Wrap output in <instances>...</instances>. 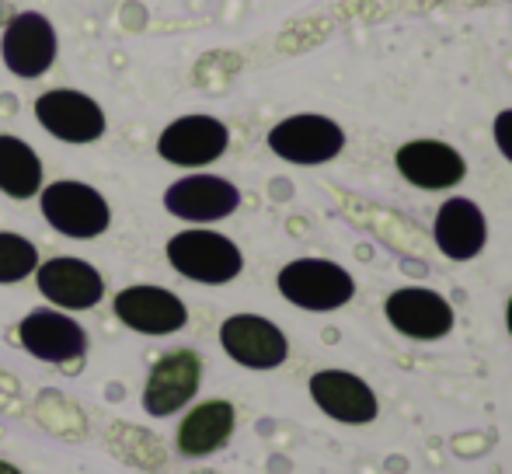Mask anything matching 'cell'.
I'll return each instance as SVG.
<instances>
[{"label":"cell","instance_id":"obj_5","mask_svg":"<svg viewBox=\"0 0 512 474\" xmlns=\"http://www.w3.org/2000/svg\"><path fill=\"white\" fill-rule=\"evenodd\" d=\"M35 119L49 136H56L60 143H74V147L102 140L108 129L102 105L74 88H53L35 98Z\"/></svg>","mask_w":512,"mask_h":474},{"label":"cell","instance_id":"obj_11","mask_svg":"<svg viewBox=\"0 0 512 474\" xmlns=\"http://www.w3.org/2000/svg\"><path fill=\"white\" fill-rule=\"evenodd\" d=\"M384 314L394 332L415 342L446 339L453 332V321H457L450 300L436 290H425V286H401V290H394L384 304Z\"/></svg>","mask_w":512,"mask_h":474},{"label":"cell","instance_id":"obj_15","mask_svg":"<svg viewBox=\"0 0 512 474\" xmlns=\"http://www.w3.org/2000/svg\"><path fill=\"white\" fill-rule=\"evenodd\" d=\"M310 398L328 419L342 426H366L380 412L373 387L349 370H317L310 377Z\"/></svg>","mask_w":512,"mask_h":474},{"label":"cell","instance_id":"obj_4","mask_svg":"<svg viewBox=\"0 0 512 474\" xmlns=\"http://www.w3.org/2000/svg\"><path fill=\"white\" fill-rule=\"evenodd\" d=\"M269 150L290 164L314 168V164H328L342 154L345 129L328 116L300 112V116H290L269 129Z\"/></svg>","mask_w":512,"mask_h":474},{"label":"cell","instance_id":"obj_6","mask_svg":"<svg viewBox=\"0 0 512 474\" xmlns=\"http://www.w3.org/2000/svg\"><path fill=\"white\" fill-rule=\"evenodd\" d=\"M112 311L129 332L140 335H175L189 325V307L178 293L164 290V286H150V283H136L126 290L115 293Z\"/></svg>","mask_w":512,"mask_h":474},{"label":"cell","instance_id":"obj_17","mask_svg":"<svg viewBox=\"0 0 512 474\" xmlns=\"http://www.w3.org/2000/svg\"><path fill=\"white\" fill-rule=\"evenodd\" d=\"M432 237H436V248L443 251L450 262H471L488 244V220L474 199L453 196L439 206L436 224H432Z\"/></svg>","mask_w":512,"mask_h":474},{"label":"cell","instance_id":"obj_16","mask_svg":"<svg viewBox=\"0 0 512 474\" xmlns=\"http://www.w3.org/2000/svg\"><path fill=\"white\" fill-rule=\"evenodd\" d=\"M401 178L415 189L425 192H439V189H453V185L464 182L467 175V161L457 147L443 140H408L398 147L394 154Z\"/></svg>","mask_w":512,"mask_h":474},{"label":"cell","instance_id":"obj_8","mask_svg":"<svg viewBox=\"0 0 512 474\" xmlns=\"http://www.w3.org/2000/svg\"><path fill=\"white\" fill-rule=\"evenodd\" d=\"M220 346L244 370H276L290 356L283 328L262 314H230L220 325Z\"/></svg>","mask_w":512,"mask_h":474},{"label":"cell","instance_id":"obj_18","mask_svg":"<svg viewBox=\"0 0 512 474\" xmlns=\"http://www.w3.org/2000/svg\"><path fill=\"white\" fill-rule=\"evenodd\" d=\"M234 426H237V412L230 401H220V398L203 401V405H196L182 419L178 436H175V447L182 457L199 461V457H209V454H216V450L227 447L230 436H234Z\"/></svg>","mask_w":512,"mask_h":474},{"label":"cell","instance_id":"obj_9","mask_svg":"<svg viewBox=\"0 0 512 474\" xmlns=\"http://www.w3.org/2000/svg\"><path fill=\"white\" fill-rule=\"evenodd\" d=\"M0 60L21 81H35V77L49 74L56 63V28L46 14L39 11H21L7 21L4 42H0Z\"/></svg>","mask_w":512,"mask_h":474},{"label":"cell","instance_id":"obj_13","mask_svg":"<svg viewBox=\"0 0 512 474\" xmlns=\"http://www.w3.org/2000/svg\"><path fill=\"white\" fill-rule=\"evenodd\" d=\"M35 286H39V293L56 311H91L105 297L102 272L91 262H84V258H70V255L39 262Z\"/></svg>","mask_w":512,"mask_h":474},{"label":"cell","instance_id":"obj_14","mask_svg":"<svg viewBox=\"0 0 512 474\" xmlns=\"http://www.w3.org/2000/svg\"><path fill=\"white\" fill-rule=\"evenodd\" d=\"M18 342L28 356L42 363H77L88 353V332L70 314L53 311V307L25 314L18 325Z\"/></svg>","mask_w":512,"mask_h":474},{"label":"cell","instance_id":"obj_12","mask_svg":"<svg viewBox=\"0 0 512 474\" xmlns=\"http://www.w3.org/2000/svg\"><path fill=\"white\" fill-rule=\"evenodd\" d=\"M241 206V189L220 175H185L168 185L164 210L185 224H216Z\"/></svg>","mask_w":512,"mask_h":474},{"label":"cell","instance_id":"obj_19","mask_svg":"<svg viewBox=\"0 0 512 474\" xmlns=\"http://www.w3.org/2000/svg\"><path fill=\"white\" fill-rule=\"evenodd\" d=\"M0 192L7 199H32L42 192V161L21 136L0 133Z\"/></svg>","mask_w":512,"mask_h":474},{"label":"cell","instance_id":"obj_7","mask_svg":"<svg viewBox=\"0 0 512 474\" xmlns=\"http://www.w3.org/2000/svg\"><path fill=\"white\" fill-rule=\"evenodd\" d=\"M203 384V359L192 349H175L164 353L150 366L147 384H143V412L154 419H168V415L182 412L192 398L199 394Z\"/></svg>","mask_w":512,"mask_h":474},{"label":"cell","instance_id":"obj_3","mask_svg":"<svg viewBox=\"0 0 512 474\" xmlns=\"http://www.w3.org/2000/svg\"><path fill=\"white\" fill-rule=\"evenodd\" d=\"M39 210L46 224L63 237L74 241H91L102 237L112 224V206L95 185L74 182V178H60V182L46 185L39 192Z\"/></svg>","mask_w":512,"mask_h":474},{"label":"cell","instance_id":"obj_21","mask_svg":"<svg viewBox=\"0 0 512 474\" xmlns=\"http://www.w3.org/2000/svg\"><path fill=\"white\" fill-rule=\"evenodd\" d=\"M492 133H495V143H499L502 157L512 164V109H502L499 116H495Z\"/></svg>","mask_w":512,"mask_h":474},{"label":"cell","instance_id":"obj_20","mask_svg":"<svg viewBox=\"0 0 512 474\" xmlns=\"http://www.w3.org/2000/svg\"><path fill=\"white\" fill-rule=\"evenodd\" d=\"M35 269H39V248L28 237L0 231V286L21 283Z\"/></svg>","mask_w":512,"mask_h":474},{"label":"cell","instance_id":"obj_2","mask_svg":"<svg viewBox=\"0 0 512 474\" xmlns=\"http://www.w3.org/2000/svg\"><path fill=\"white\" fill-rule=\"evenodd\" d=\"M276 286L283 293V300H290L293 307L310 314H328L345 307L356 297V279L349 269H342L338 262L328 258H297L286 262L276 276Z\"/></svg>","mask_w":512,"mask_h":474},{"label":"cell","instance_id":"obj_22","mask_svg":"<svg viewBox=\"0 0 512 474\" xmlns=\"http://www.w3.org/2000/svg\"><path fill=\"white\" fill-rule=\"evenodd\" d=\"M0 474H21V468H14V464L0 461Z\"/></svg>","mask_w":512,"mask_h":474},{"label":"cell","instance_id":"obj_10","mask_svg":"<svg viewBox=\"0 0 512 474\" xmlns=\"http://www.w3.org/2000/svg\"><path fill=\"white\" fill-rule=\"evenodd\" d=\"M230 147V129L216 116H182L161 129L157 154L175 168H206Z\"/></svg>","mask_w":512,"mask_h":474},{"label":"cell","instance_id":"obj_1","mask_svg":"<svg viewBox=\"0 0 512 474\" xmlns=\"http://www.w3.org/2000/svg\"><path fill=\"white\" fill-rule=\"evenodd\" d=\"M168 262L178 276L192 279L203 286H223L234 283L244 269V255L227 234L206 231V227H189L178 231L168 241Z\"/></svg>","mask_w":512,"mask_h":474},{"label":"cell","instance_id":"obj_23","mask_svg":"<svg viewBox=\"0 0 512 474\" xmlns=\"http://www.w3.org/2000/svg\"><path fill=\"white\" fill-rule=\"evenodd\" d=\"M506 325H509V335H512V297H509V307H506Z\"/></svg>","mask_w":512,"mask_h":474}]
</instances>
